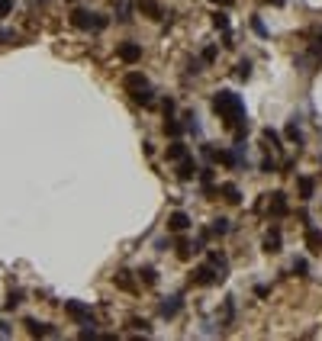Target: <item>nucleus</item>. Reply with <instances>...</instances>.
<instances>
[{
	"instance_id": "obj_1",
	"label": "nucleus",
	"mask_w": 322,
	"mask_h": 341,
	"mask_svg": "<svg viewBox=\"0 0 322 341\" xmlns=\"http://www.w3.org/2000/svg\"><path fill=\"white\" fill-rule=\"evenodd\" d=\"M213 110L222 116V122L225 126H239L242 119H245V103H242V97L239 93H232V90H219L213 97Z\"/></svg>"
},
{
	"instance_id": "obj_24",
	"label": "nucleus",
	"mask_w": 322,
	"mask_h": 341,
	"mask_svg": "<svg viewBox=\"0 0 322 341\" xmlns=\"http://www.w3.org/2000/svg\"><path fill=\"white\" fill-rule=\"evenodd\" d=\"M287 138H290V142H297V145H303V132L297 129V122H293V126H287Z\"/></svg>"
},
{
	"instance_id": "obj_28",
	"label": "nucleus",
	"mask_w": 322,
	"mask_h": 341,
	"mask_svg": "<svg viewBox=\"0 0 322 341\" xmlns=\"http://www.w3.org/2000/svg\"><path fill=\"white\" fill-rule=\"evenodd\" d=\"M161 110H164V116H174V110H177V103H174V100L168 97V100L161 103Z\"/></svg>"
},
{
	"instance_id": "obj_16",
	"label": "nucleus",
	"mask_w": 322,
	"mask_h": 341,
	"mask_svg": "<svg viewBox=\"0 0 322 341\" xmlns=\"http://www.w3.org/2000/svg\"><path fill=\"white\" fill-rule=\"evenodd\" d=\"M132 100L142 103V107H152V103H155V93L149 90V87H139V90H132Z\"/></svg>"
},
{
	"instance_id": "obj_38",
	"label": "nucleus",
	"mask_w": 322,
	"mask_h": 341,
	"mask_svg": "<svg viewBox=\"0 0 322 341\" xmlns=\"http://www.w3.org/2000/svg\"><path fill=\"white\" fill-rule=\"evenodd\" d=\"M319 42H322V36H319ZM316 52H319V55H322V45H319V48H316Z\"/></svg>"
},
{
	"instance_id": "obj_31",
	"label": "nucleus",
	"mask_w": 322,
	"mask_h": 341,
	"mask_svg": "<svg viewBox=\"0 0 322 341\" xmlns=\"http://www.w3.org/2000/svg\"><path fill=\"white\" fill-rule=\"evenodd\" d=\"M261 171H264V174H274V171H277L274 158H264V161H261Z\"/></svg>"
},
{
	"instance_id": "obj_3",
	"label": "nucleus",
	"mask_w": 322,
	"mask_h": 341,
	"mask_svg": "<svg viewBox=\"0 0 322 341\" xmlns=\"http://www.w3.org/2000/svg\"><path fill=\"white\" fill-rule=\"evenodd\" d=\"M65 312H68L71 319L84 322V325H94V319H90V309H87L84 303H77V300H65Z\"/></svg>"
},
{
	"instance_id": "obj_8",
	"label": "nucleus",
	"mask_w": 322,
	"mask_h": 341,
	"mask_svg": "<svg viewBox=\"0 0 322 341\" xmlns=\"http://www.w3.org/2000/svg\"><path fill=\"white\" fill-rule=\"evenodd\" d=\"M158 312H161L164 319H174V316L180 312V296H171V300H164V303L158 306Z\"/></svg>"
},
{
	"instance_id": "obj_36",
	"label": "nucleus",
	"mask_w": 322,
	"mask_h": 341,
	"mask_svg": "<svg viewBox=\"0 0 322 341\" xmlns=\"http://www.w3.org/2000/svg\"><path fill=\"white\" fill-rule=\"evenodd\" d=\"M168 245H171L168 238H158V241H155V248H158V251H168Z\"/></svg>"
},
{
	"instance_id": "obj_7",
	"label": "nucleus",
	"mask_w": 322,
	"mask_h": 341,
	"mask_svg": "<svg viewBox=\"0 0 322 341\" xmlns=\"http://www.w3.org/2000/svg\"><path fill=\"white\" fill-rule=\"evenodd\" d=\"M197 171H200V168H197V161L190 158V155L177 161V177H180V180H194V174H197Z\"/></svg>"
},
{
	"instance_id": "obj_12",
	"label": "nucleus",
	"mask_w": 322,
	"mask_h": 341,
	"mask_svg": "<svg viewBox=\"0 0 322 341\" xmlns=\"http://www.w3.org/2000/svg\"><path fill=\"white\" fill-rule=\"evenodd\" d=\"M139 10H142V13H149L152 20H164V10H161L158 4H155V0H139Z\"/></svg>"
},
{
	"instance_id": "obj_27",
	"label": "nucleus",
	"mask_w": 322,
	"mask_h": 341,
	"mask_svg": "<svg viewBox=\"0 0 322 341\" xmlns=\"http://www.w3.org/2000/svg\"><path fill=\"white\" fill-rule=\"evenodd\" d=\"M293 270H297L300 277H306V270H309V264H306V258H297V261H293Z\"/></svg>"
},
{
	"instance_id": "obj_37",
	"label": "nucleus",
	"mask_w": 322,
	"mask_h": 341,
	"mask_svg": "<svg viewBox=\"0 0 322 341\" xmlns=\"http://www.w3.org/2000/svg\"><path fill=\"white\" fill-rule=\"evenodd\" d=\"M213 4H232V0H213Z\"/></svg>"
},
{
	"instance_id": "obj_35",
	"label": "nucleus",
	"mask_w": 322,
	"mask_h": 341,
	"mask_svg": "<svg viewBox=\"0 0 322 341\" xmlns=\"http://www.w3.org/2000/svg\"><path fill=\"white\" fill-rule=\"evenodd\" d=\"M190 71H194V74H197V71H203V61L194 58V61H190Z\"/></svg>"
},
{
	"instance_id": "obj_20",
	"label": "nucleus",
	"mask_w": 322,
	"mask_h": 341,
	"mask_svg": "<svg viewBox=\"0 0 322 341\" xmlns=\"http://www.w3.org/2000/svg\"><path fill=\"white\" fill-rule=\"evenodd\" d=\"M139 280H142V283H149V286H155V283H158V274H155V267L139 270Z\"/></svg>"
},
{
	"instance_id": "obj_9",
	"label": "nucleus",
	"mask_w": 322,
	"mask_h": 341,
	"mask_svg": "<svg viewBox=\"0 0 322 341\" xmlns=\"http://www.w3.org/2000/svg\"><path fill=\"white\" fill-rule=\"evenodd\" d=\"M210 264L219 270V280H225V274H229V261H225L222 251H210Z\"/></svg>"
},
{
	"instance_id": "obj_19",
	"label": "nucleus",
	"mask_w": 322,
	"mask_h": 341,
	"mask_svg": "<svg viewBox=\"0 0 322 341\" xmlns=\"http://www.w3.org/2000/svg\"><path fill=\"white\" fill-rule=\"evenodd\" d=\"M312 190H316L312 177H300V197H303V200H309V197H312Z\"/></svg>"
},
{
	"instance_id": "obj_4",
	"label": "nucleus",
	"mask_w": 322,
	"mask_h": 341,
	"mask_svg": "<svg viewBox=\"0 0 322 341\" xmlns=\"http://www.w3.org/2000/svg\"><path fill=\"white\" fill-rule=\"evenodd\" d=\"M194 283H200V286H210V283H219V270H216L213 264H200V267L194 270Z\"/></svg>"
},
{
	"instance_id": "obj_13",
	"label": "nucleus",
	"mask_w": 322,
	"mask_h": 341,
	"mask_svg": "<svg viewBox=\"0 0 322 341\" xmlns=\"http://www.w3.org/2000/svg\"><path fill=\"white\" fill-rule=\"evenodd\" d=\"M180 158H187V145L180 142V138H174L168 145V161H180Z\"/></svg>"
},
{
	"instance_id": "obj_34",
	"label": "nucleus",
	"mask_w": 322,
	"mask_h": 341,
	"mask_svg": "<svg viewBox=\"0 0 322 341\" xmlns=\"http://www.w3.org/2000/svg\"><path fill=\"white\" fill-rule=\"evenodd\" d=\"M251 26H255L258 36H267V29H264V23H261V20H251Z\"/></svg>"
},
{
	"instance_id": "obj_39",
	"label": "nucleus",
	"mask_w": 322,
	"mask_h": 341,
	"mask_svg": "<svg viewBox=\"0 0 322 341\" xmlns=\"http://www.w3.org/2000/svg\"><path fill=\"white\" fill-rule=\"evenodd\" d=\"M0 39H7V32H4V29H0Z\"/></svg>"
},
{
	"instance_id": "obj_26",
	"label": "nucleus",
	"mask_w": 322,
	"mask_h": 341,
	"mask_svg": "<svg viewBox=\"0 0 322 341\" xmlns=\"http://www.w3.org/2000/svg\"><path fill=\"white\" fill-rule=\"evenodd\" d=\"M213 26H216V29H229V16H225V13H213Z\"/></svg>"
},
{
	"instance_id": "obj_2",
	"label": "nucleus",
	"mask_w": 322,
	"mask_h": 341,
	"mask_svg": "<svg viewBox=\"0 0 322 341\" xmlns=\"http://www.w3.org/2000/svg\"><path fill=\"white\" fill-rule=\"evenodd\" d=\"M71 26H74V29H103V26H107V16L87 13V10H74L71 13Z\"/></svg>"
},
{
	"instance_id": "obj_6",
	"label": "nucleus",
	"mask_w": 322,
	"mask_h": 341,
	"mask_svg": "<svg viewBox=\"0 0 322 341\" xmlns=\"http://www.w3.org/2000/svg\"><path fill=\"white\" fill-rule=\"evenodd\" d=\"M187 229H190V216L184 209H174L168 216V232H187Z\"/></svg>"
},
{
	"instance_id": "obj_29",
	"label": "nucleus",
	"mask_w": 322,
	"mask_h": 341,
	"mask_svg": "<svg viewBox=\"0 0 322 341\" xmlns=\"http://www.w3.org/2000/svg\"><path fill=\"white\" fill-rule=\"evenodd\" d=\"M261 135H264V142H271V145H277V142H281V135H277L274 129H264V132H261Z\"/></svg>"
},
{
	"instance_id": "obj_32",
	"label": "nucleus",
	"mask_w": 322,
	"mask_h": 341,
	"mask_svg": "<svg viewBox=\"0 0 322 341\" xmlns=\"http://www.w3.org/2000/svg\"><path fill=\"white\" fill-rule=\"evenodd\" d=\"M10 10H13V0H0V20H4Z\"/></svg>"
},
{
	"instance_id": "obj_22",
	"label": "nucleus",
	"mask_w": 322,
	"mask_h": 341,
	"mask_svg": "<svg viewBox=\"0 0 322 341\" xmlns=\"http://www.w3.org/2000/svg\"><path fill=\"white\" fill-rule=\"evenodd\" d=\"M213 235H225V232H229V219H222V216H219V219H213V229H210Z\"/></svg>"
},
{
	"instance_id": "obj_15",
	"label": "nucleus",
	"mask_w": 322,
	"mask_h": 341,
	"mask_svg": "<svg viewBox=\"0 0 322 341\" xmlns=\"http://www.w3.org/2000/svg\"><path fill=\"white\" fill-rule=\"evenodd\" d=\"M264 251H267V255H277V251H281V229H274L264 238Z\"/></svg>"
},
{
	"instance_id": "obj_14",
	"label": "nucleus",
	"mask_w": 322,
	"mask_h": 341,
	"mask_svg": "<svg viewBox=\"0 0 322 341\" xmlns=\"http://www.w3.org/2000/svg\"><path fill=\"white\" fill-rule=\"evenodd\" d=\"M271 213H274V216H284V213H287V193H281V190H277V193H271Z\"/></svg>"
},
{
	"instance_id": "obj_18",
	"label": "nucleus",
	"mask_w": 322,
	"mask_h": 341,
	"mask_svg": "<svg viewBox=\"0 0 322 341\" xmlns=\"http://www.w3.org/2000/svg\"><path fill=\"white\" fill-rule=\"evenodd\" d=\"M222 197H225V203H242V193L236 183H222Z\"/></svg>"
},
{
	"instance_id": "obj_5",
	"label": "nucleus",
	"mask_w": 322,
	"mask_h": 341,
	"mask_svg": "<svg viewBox=\"0 0 322 341\" xmlns=\"http://www.w3.org/2000/svg\"><path fill=\"white\" fill-rule=\"evenodd\" d=\"M116 55L126 61V65H135L139 58H142V45H139V42H123V45L116 48Z\"/></svg>"
},
{
	"instance_id": "obj_11",
	"label": "nucleus",
	"mask_w": 322,
	"mask_h": 341,
	"mask_svg": "<svg viewBox=\"0 0 322 341\" xmlns=\"http://www.w3.org/2000/svg\"><path fill=\"white\" fill-rule=\"evenodd\" d=\"M123 84H126V90H139V87H149L145 74H139V71H129V74L123 77Z\"/></svg>"
},
{
	"instance_id": "obj_10",
	"label": "nucleus",
	"mask_w": 322,
	"mask_h": 341,
	"mask_svg": "<svg viewBox=\"0 0 322 341\" xmlns=\"http://www.w3.org/2000/svg\"><path fill=\"white\" fill-rule=\"evenodd\" d=\"M26 328H29V335H55V328L49 322H36V319H26Z\"/></svg>"
},
{
	"instance_id": "obj_30",
	"label": "nucleus",
	"mask_w": 322,
	"mask_h": 341,
	"mask_svg": "<svg viewBox=\"0 0 322 341\" xmlns=\"http://www.w3.org/2000/svg\"><path fill=\"white\" fill-rule=\"evenodd\" d=\"M116 283H119V286H123V290H132V280H129V274H126V270H123V274H119V277H116Z\"/></svg>"
},
{
	"instance_id": "obj_17",
	"label": "nucleus",
	"mask_w": 322,
	"mask_h": 341,
	"mask_svg": "<svg viewBox=\"0 0 322 341\" xmlns=\"http://www.w3.org/2000/svg\"><path fill=\"white\" fill-rule=\"evenodd\" d=\"M306 245H309L312 251H322V232H319V229H312V225L306 229Z\"/></svg>"
},
{
	"instance_id": "obj_25",
	"label": "nucleus",
	"mask_w": 322,
	"mask_h": 341,
	"mask_svg": "<svg viewBox=\"0 0 322 341\" xmlns=\"http://www.w3.org/2000/svg\"><path fill=\"white\" fill-rule=\"evenodd\" d=\"M20 303H23V293H20V290H13L10 296H7V303H4V306H7V309H16Z\"/></svg>"
},
{
	"instance_id": "obj_33",
	"label": "nucleus",
	"mask_w": 322,
	"mask_h": 341,
	"mask_svg": "<svg viewBox=\"0 0 322 341\" xmlns=\"http://www.w3.org/2000/svg\"><path fill=\"white\" fill-rule=\"evenodd\" d=\"M132 325H135V328H142L145 335H149V331H152V328H149V322H145V319H132Z\"/></svg>"
},
{
	"instance_id": "obj_21",
	"label": "nucleus",
	"mask_w": 322,
	"mask_h": 341,
	"mask_svg": "<svg viewBox=\"0 0 322 341\" xmlns=\"http://www.w3.org/2000/svg\"><path fill=\"white\" fill-rule=\"evenodd\" d=\"M164 132H168L171 138H177L180 132H184V126H180V122H174V119L168 116V122H164Z\"/></svg>"
},
{
	"instance_id": "obj_23",
	"label": "nucleus",
	"mask_w": 322,
	"mask_h": 341,
	"mask_svg": "<svg viewBox=\"0 0 322 341\" xmlns=\"http://www.w3.org/2000/svg\"><path fill=\"white\" fill-rule=\"evenodd\" d=\"M236 77H242V81H248V77H251V65H248V61H239V65H236Z\"/></svg>"
}]
</instances>
